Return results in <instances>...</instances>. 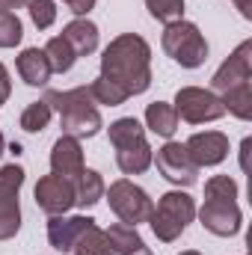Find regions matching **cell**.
Here are the masks:
<instances>
[{
    "instance_id": "6da1fadb",
    "label": "cell",
    "mask_w": 252,
    "mask_h": 255,
    "mask_svg": "<svg viewBox=\"0 0 252 255\" xmlns=\"http://www.w3.org/2000/svg\"><path fill=\"white\" fill-rule=\"evenodd\" d=\"M125 98L142 95L151 86V48L139 33L116 36L101 54V74Z\"/></svg>"
},
{
    "instance_id": "7a4b0ae2",
    "label": "cell",
    "mask_w": 252,
    "mask_h": 255,
    "mask_svg": "<svg viewBox=\"0 0 252 255\" xmlns=\"http://www.w3.org/2000/svg\"><path fill=\"white\" fill-rule=\"evenodd\" d=\"M54 113H60L63 136L74 139H92L104 122L98 113V104L89 92V86H74V89H48L42 98Z\"/></svg>"
},
{
    "instance_id": "3957f363",
    "label": "cell",
    "mask_w": 252,
    "mask_h": 255,
    "mask_svg": "<svg viewBox=\"0 0 252 255\" xmlns=\"http://www.w3.org/2000/svg\"><path fill=\"white\" fill-rule=\"evenodd\" d=\"M193 217H196L193 196L184 190H169L157 199V205H151L148 226H151L157 241L172 244V241H178L184 235V229L193 223Z\"/></svg>"
},
{
    "instance_id": "277c9868",
    "label": "cell",
    "mask_w": 252,
    "mask_h": 255,
    "mask_svg": "<svg viewBox=\"0 0 252 255\" xmlns=\"http://www.w3.org/2000/svg\"><path fill=\"white\" fill-rule=\"evenodd\" d=\"M160 45H163L166 57H172L181 68H199L208 60V42H205L202 30L193 21H184V18L166 24L163 36H160Z\"/></svg>"
},
{
    "instance_id": "5b68a950",
    "label": "cell",
    "mask_w": 252,
    "mask_h": 255,
    "mask_svg": "<svg viewBox=\"0 0 252 255\" xmlns=\"http://www.w3.org/2000/svg\"><path fill=\"white\" fill-rule=\"evenodd\" d=\"M107 202H110V211L125 223V226H139V223H148V214H151V199L148 193L142 190L139 184L119 178L107 187Z\"/></svg>"
},
{
    "instance_id": "8992f818",
    "label": "cell",
    "mask_w": 252,
    "mask_h": 255,
    "mask_svg": "<svg viewBox=\"0 0 252 255\" xmlns=\"http://www.w3.org/2000/svg\"><path fill=\"white\" fill-rule=\"evenodd\" d=\"M172 107H175L178 119H184L187 125H205V122H217L226 116L223 101L211 89H202V86H181L175 92Z\"/></svg>"
},
{
    "instance_id": "52a82bcc",
    "label": "cell",
    "mask_w": 252,
    "mask_h": 255,
    "mask_svg": "<svg viewBox=\"0 0 252 255\" xmlns=\"http://www.w3.org/2000/svg\"><path fill=\"white\" fill-rule=\"evenodd\" d=\"M151 163H154L157 172H160L169 184H175V187H193V184L199 181V166L190 160L184 142L166 139V142L157 148V154L151 157Z\"/></svg>"
},
{
    "instance_id": "ba28073f",
    "label": "cell",
    "mask_w": 252,
    "mask_h": 255,
    "mask_svg": "<svg viewBox=\"0 0 252 255\" xmlns=\"http://www.w3.org/2000/svg\"><path fill=\"white\" fill-rule=\"evenodd\" d=\"M252 80V42H241L232 54H229V60L220 65L217 71H214V77H211V92L220 98L223 92H229V89H235V86H241V83H250Z\"/></svg>"
},
{
    "instance_id": "9c48e42d",
    "label": "cell",
    "mask_w": 252,
    "mask_h": 255,
    "mask_svg": "<svg viewBox=\"0 0 252 255\" xmlns=\"http://www.w3.org/2000/svg\"><path fill=\"white\" fill-rule=\"evenodd\" d=\"M196 214H199L202 226L217 238H235L244 226V214H241L238 202H229V199H205V205Z\"/></svg>"
},
{
    "instance_id": "30bf717a",
    "label": "cell",
    "mask_w": 252,
    "mask_h": 255,
    "mask_svg": "<svg viewBox=\"0 0 252 255\" xmlns=\"http://www.w3.org/2000/svg\"><path fill=\"white\" fill-rule=\"evenodd\" d=\"M36 205L48 214V217H60V214H68L74 208V181H68L63 175H42L39 184H36Z\"/></svg>"
},
{
    "instance_id": "8fae6325",
    "label": "cell",
    "mask_w": 252,
    "mask_h": 255,
    "mask_svg": "<svg viewBox=\"0 0 252 255\" xmlns=\"http://www.w3.org/2000/svg\"><path fill=\"white\" fill-rule=\"evenodd\" d=\"M190 160L202 169V166H220L226 157H229V136L223 130H202V133H193L187 142Z\"/></svg>"
},
{
    "instance_id": "7c38bea8",
    "label": "cell",
    "mask_w": 252,
    "mask_h": 255,
    "mask_svg": "<svg viewBox=\"0 0 252 255\" xmlns=\"http://www.w3.org/2000/svg\"><path fill=\"white\" fill-rule=\"evenodd\" d=\"M89 226H95V220L92 217H83V214H77V217H51L48 220V244L57 250V253H71V247L77 244V238L89 229Z\"/></svg>"
},
{
    "instance_id": "4fadbf2b",
    "label": "cell",
    "mask_w": 252,
    "mask_h": 255,
    "mask_svg": "<svg viewBox=\"0 0 252 255\" xmlns=\"http://www.w3.org/2000/svg\"><path fill=\"white\" fill-rule=\"evenodd\" d=\"M83 148H80V139L74 136H60L51 148V172L54 175H63L68 181H74L80 172H83Z\"/></svg>"
},
{
    "instance_id": "5bb4252c",
    "label": "cell",
    "mask_w": 252,
    "mask_h": 255,
    "mask_svg": "<svg viewBox=\"0 0 252 255\" xmlns=\"http://www.w3.org/2000/svg\"><path fill=\"white\" fill-rule=\"evenodd\" d=\"M63 39L77 57H89L98 51V24H92L89 18H74L63 27Z\"/></svg>"
},
{
    "instance_id": "9a60e30c",
    "label": "cell",
    "mask_w": 252,
    "mask_h": 255,
    "mask_svg": "<svg viewBox=\"0 0 252 255\" xmlns=\"http://www.w3.org/2000/svg\"><path fill=\"white\" fill-rule=\"evenodd\" d=\"M15 68H18V74H21V80L27 86H45L51 80V74H54L51 65H48L45 51H39V48H24L18 54V60H15Z\"/></svg>"
},
{
    "instance_id": "2e32d148",
    "label": "cell",
    "mask_w": 252,
    "mask_h": 255,
    "mask_svg": "<svg viewBox=\"0 0 252 255\" xmlns=\"http://www.w3.org/2000/svg\"><path fill=\"white\" fill-rule=\"evenodd\" d=\"M110 247H113V255H154L145 241L139 238L136 226H125V223H113L110 229H104Z\"/></svg>"
},
{
    "instance_id": "e0dca14e",
    "label": "cell",
    "mask_w": 252,
    "mask_h": 255,
    "mask_svg": "<svg viewBox=\"0 0 252 255\" xmlns=\"http://www.w3.org/2000/svg\"><path fill=\"white\" fill-rule=\"evenodd\" d=\"M178 122H181V119H178L175 107L166 104V101H154V104L145 107V128H148L151 133L163 136V139H172V136H175Z\"/></svg>"
},
{
    "instance_id": "ac0fdd59",
    "label": "cell",
    "mask_w": 252,
    "mask_h": 255,
    "mask_svg": "<svg viewBox=\"0 0 252 255\" xmlns=\"http://www.w3.org/2000/svg\"><path fill=\"white\" fill-rule=\"evenodd\" d=\"M104 178L101 172L95 169H83L77 178H74V205L77 208H95L101 199H104Z\"/></svg>"
},
{
    "instance_id": "d6986e66",
    "label": "cell",
    "mask_w": 252,
    "mask_h": 255,
    "mask_svg": "<svg viewBox=\"0 0 252 255\" xmlns=\"http://www.w3.org/2000/svg\"><path fill=\"white\" fill-rule=\"evenodd\" d=\"M151 145L148 139L145 142H133V145H125V148H116V163L125 175H142L148 166H151Z\"/></svg>"
},
{
    "instance_id": "ffe728a7",
    "label": "cell",
    "mask_w": 252,
    "mask_h": 255,
    "mask_svg": "<svg viewBox=\"0 0 252 255\" xmlns=\"http://www.w3.org/2000/svg\"><path fill=\"white\" fill-rule=\"evenodd\" d=\"M220 101H223L226 113H232V116L241 119V122H250L252 119V80L235 86V89H229V92H223Z\"/></svg>"
},
{
    "instance_id": "44dd1931",
    "label": "cell",
    "mask_w": 252,
    "mask_h": 255,
    "mask_svg": "<svg viewBox=\"0 0 252 255\" xmlns=\"http://www.w3.org/2000/svg\"><path fill=\"white\" fill-rule=\"evenodd\" d=\"M107 133H110L113 148H125V145H133V142H145V128L139 125L133 116L116 119L113 125L107 128Z\"/></svg>"
},
{
    "instance_id": "7402d4cb",
    "label": "cell",
    "mask_w": 252,
    "mask_h": 255,
    "mask_svg": "<svg viewBox=\"0 0 252 255\" xmlns=\"http://www.w3.org/2000/svg\"><path fill=\"white\" fill-rule=\"evenodd\" d=\"M71 255H113V247H110L104 229L95 223L77 238V244L71 247Z\"/></svg>"
},
{
    "instance_id": "603a6c76",
    "label": "cell",
    "mask_w": 252,
    "mask_h": 255,
    "mask_svg": "<svg viewBox=\"0 0 252 255\" xmlns=\"http://www.w3.org/2000/svg\"><path fill=\"white\" fill-rule=\"evenodd\" d=\"M24 169L18 163H9V166H0V208H9V205H18V193L24 187Z\"/></svg>"
},
{
    "instance_id": "cb8c5ba5",
    "label": "cell",
    "mask_w": 252,
    "mask_h": 255,
    "mask_svg": "<svg viewBox=\"0 0 252 255\" xmlns=\"http://www.w3.org/2000/svg\"><path fill=\"white\" fill-rule=\"evenodd\" d=\"M42 51H45V57H48L51 71H57V74L71 71V68H74V63H77V54L68 48V42H65L63 36H54V39H48V45H45Z\"/></svg>"
},
{
    "instance_id": "d4e9b609",
    "label": "cell",
    "mask_w": 252,
    "mask_h": 255,
    "mask_svg": "<svg viewBox=\"0 0 252 255\" xmlns=\"http://www.w3.org/2000/svg\"><path fill=\"white\" fill-rule=\"evenodd\" d=\"M51 116H54V110H51L45 101H33V104H27L24 113H21V128H24L27 133H42L45 128L51 125Z\"/></svg>"
},
{
    "instance_id": "484cf974",
    "label": "cell",
    "mask_w": 252,
    "mask_h": 255,
    "mask_svg": "<svg viewBox=\"0 0 252 255\" xmlns=\"http://www.w3.org/2000/svg\"><path fill=\"white\" fill-rule=\"evenodd\" d=\"M145 9H148L151 18H157L163 24H172V21L184 18V0H145Z\"/></svg>"
},
{
    "instance_id": "4316f807",
    "label": "cell",
    "mask_w": 252,
    "mask_h": 255,
    "mask_svg": "<svg viewBox=\"0 0 252 255\" xmlns=\"http://www.w3.org/2000/svg\"><path fill=\"white\" fill-rule=\"evenodd\" d=\"M24 39V24L15 12H0V48H15Z\"/></svg>"
},
{
    "instance_id": "83f0119b",
    "label": "cell",
    "mask_w": 252,
    "mask_h": 255,
    "mask_svg": "<svg viewBox=\"0 0 252 255\" xmlns=\"http://www.w3.org/2000/svg\"><path fill=\"white\" fill-rule=\"evenodd\" d=\"M205 199H229L238 202V181L229 175H214L205 181Z\"/></svg>"
},
{
    "instance_id": "f1b7e54d",
    "label": "cell",
    "mask_w": 252,
    "mask_h": 255,
    "mask_svg": "<svg viewBox=\"0 0 252 255\" xmlns=\"http://www.w3.org/2000/svg\"><path fill=\"white\" fill-rule=\"evenodd\" d=\"M27 9H30V18H33V24L39 30L54 27V21H57V0H30Z\"/></svg>"
},
{
    "instance_id": "f546056e",
    "label": "cell",
    "mask_w": 252,
    "mask_h": 255,
    "mask_svg": "<svg viewBox=\"0 0 252 255\" xmlns=\"http://www.w3.org/2000/svg\"><path fill=\"white\" fill-rule=\"evenodd\" d=\"M21 229V205H9V208H0V241H9L15 238Z\"/></svg>"
},
{
    "instance_id": "4dcf8cb0",
    "label": "cell",
    "mask_w": 252,
    "mask_h": 255,
    "mask_svg": "<svg viewBox=\"0 0 252 255\" xmlns=\"http://www.w3.org/2000/svg\"><path fill=\"white\" fill-rule=\"evenodd\" d=\"M63 3L77 15V18H86V15L95 9V0H63Z\"/></svg>"
},
{
    "instance_id": "1f68e13d",
    "label": "cell",
    "mask_w": 252,
    "mask_h": 255,
    "mask_svg": "<svg viewBox=\"0 0 252 255\" xmlns=\"http://www.w3.org/2000/svg\"><path fill=\"white\" fill-rule=\"evenodd\" d=\"M9 95H12V80H9V71H6V65L0 63V107L9 101Z\"/></svg>"
},
{
    "instance_id": "d6a6232c",
    "label": "cell",
    "mask_w": 252,
    "mask_h": 255,
    "mask_svg": "<svg viewBox=\"0 0 252 255\" xmlns=\"http://www.w3.org/2000/svg\"><path fill=\"white\" fill-rule=\"evenodd\" d=\"M30 0H0V12H12V9H24Z\"/></svg>"
},
{
    "instance_id": "836d02e7",
    "label": "cell",
    "mask_w": 252,
    "mask_h": 255,
    "mask_svg": "<svg viewBox=\"0 0 252 255\" xmlns=\"http://www.w3.org/2000/svg\"><path fill=\"white\" fill-rule=\"evenodd\" d=\"M238 9H241V15L244 18H252V0H232Z\"/></svg>"
},
{
    "instance_id": "e575fe53",
    "label": "cell",
    "mask_w": 252,
    "mask_h": 255,
    "mask_svg": "<svg viewBox=\"0 0 252 255\" xmlns=\"http://www.w3.org/2000/svg\"><path fill=\"white\" fill-rule=\"evenodd\" d=\"M250 148H252V139L247 136L244 145H241V169H247V151H250Z\"/></svg>"
},
{
    "instance_id": "d590c367",
    "label": "cell",
    "mask_w": 252,
    "mask_h": 255,
    "mask_svg": "<svg viewBox=\"0 0 252 255\" xmlns=\"http://www.w3.org/2000/svg\"><path fill=\"white\" fill-rule=\"evenodd\" d=\"M3 151H6V139H3V130H0V157H3Z\"/></svg>"
},
{
    "instance_id": "8d00e7d4",
    "label": "cell",
    "mask_w": 252,
    "mask_h": 255,
    "mask_svg": "<svg viewBox=\"0 0 252 255\" xmlns=\"http://www.w3.org/2000/svg\"><path fill=\"white\" fill-rule=\"evenodd\" d=\"M181 255H202V253H196V250H184Z\"/></svg>"
}]
</instances>
